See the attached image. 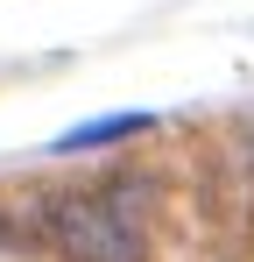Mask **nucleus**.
<instances>
[{
  "mask_svg": "<svg viewBox=\"0 0 254 262\" xmlns=\"http://www.w3.org/2000/svg\"><path fill=\"white\" fill-rule=\"evenodd\" d=\"M141 199L148 184L141 177H113V184H85L49 199V234L71 262H141Z\"/></svg>",
  "mask_w": 254,
  "mask_h": 262,
  "instance_id": "nucleus-1",
  "label": "nucleus"
},
{
  "mask_svg": "<svg viewBox=\"0 0 254 262\" xmlns=\"http://www.w3.org/2000/svg\"><path fill=\"white\" fill-rule=\"evenodd\" d=\"M148 128H156L148 114H106V121H85V128L57 135V149L71 156V149H99V142H127V135H148Z\"/></svg>",
  "mask_w": 254,
  "mask_h": 262,
  "instance_id": "nucleus-2",
  "label": "nucleus"
}]
</instances>
